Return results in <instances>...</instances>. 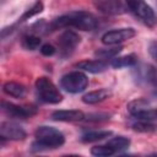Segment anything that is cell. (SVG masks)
I'll return each mask as SVG.
<instances>
[{"mask_svg":"<svg viewBox=\"0 0 157 157\" xmlns=\"http://www.w3.org/2000/svg\"><path fill=\"white\" fill-rule=\"evenodd\" d=\"M123 50V47L120 45H114V47H110V48H101V49H97L94 52V56L96 59H99V60H108V59H113L115 58L120 52Z\"/></svg>","mask_w":157,"mask_h":157,"instance_id":"cell-17","label":"cell"},{"mask_svg":"<svg viewBox=\"0 0 157 157\" xmlns=\"http://www.w3.org/2000/svg\"><path fill=\"white\" fill-rule=\"evenodd\" d=\"M136 120H146V121H153L157 120V107L150 105L142 110H140L139 113L132 115Z\"/></svg>","mask_w":157,"mask_h":157,"instance_id":"cell-20","label":"cell"},{"mask_svg":"<svg viewBox=\"0 0 157 157\" xmlns=\"http://www.w3.org/2000/svg\"><path fill=\"white\" fill-rule=\"evenodd\" d=\"M2 91L7 96H11L13 98H23L26 94V87L22 83L13 82V81H9V82L4 83Z\"/></svg>","mask_w":157,"mask_h":157,"instance_id":"cell-16","label":"cell"},{"mask_svg":"<svg viewBox=\"0 0 157 157\" xmlns=\"http://www.w3.org/2000/svg\"><path fill=\"white\" fill-rule=\"evenodd\" d=\"M27 136L26 131L16 123L2 121L0 124V139L2 140H23Z\"/></svg>","mask_w":157,"mask_h":157,"instance_id":"cell-11","label":"cell"},{"mask_svg":"<svg viewBox=\"0 0 157 157\" xmlns=\"http://www.w3.org/2000/svg\"><path fill=\"white\" fill-rule=\"evenodd\" d=\"M137 64V56L135 54H128L123 56H115L110 60V66L114 69H121V67H132Z\"/></svg>","mask_w":157,"mask_h":157,"instance_id":"cell-15","label":"cell"},{"mask_svg":"<svg viewBox=\"0 0 157 157\" xmlns=\"http://www.w3.org/2000/svg\"><path fill=\"white\" fill-rule=\"evenodd\" d=\"M40 45V38L34 33L26 34L22 39V47L27 50H34Z\"/></svg>","mask_w":157,"mask_h":157,"instance_id":"cell-21","label":"cell"},{"mask_svg":"<svg viewBox=\"0 0 157 157\" xmlns=\"http://www.w3.org/2000/svg\"><path fill=\"white\" fill-rule=\"evenodd\" d=\"M97 25L98 21L92 13L86 11H74L55 18L50 22L48 28H50V31H55L64 27H74L81 31H93Z\"/></svg>","mask_w":157,"mask_h":157,"instance_id":"cell-1","label":"cell"},{"mask_svg":"<svg viewBox=\"0 0 157 157\" xmlns=\"http://www.w3.org/2000/svg\"><path fill=\"white\" fill-rule=\"evenodd\" d=\"M76 67L87 71V72H92V74H99L103 72L108 69V63H105L104 60H83L76 64Z\"/></svg>","mask_w":157,"mask_h":157,"instance_id":"cell-13","label":"cell"},{"mask_svg":"<svg viewBox=\"0 0 157 157\" xmlns=\"http://www.w3.org/2000/svg\"><path fill=\"white\" fill-rule=\"evenodd\" d=\"M152 94H153V97L157 99V81L153 83V90H152Z\"/></svg>","mask_w":157,"mask_h":157,"instance_id":"cell-28","label":"cell"},{"mask_svg":"<svg viewBox=\"0 0 157 157\" xmlns=\"http://www.w3.org/2000/svg\"><path fill=\"white\" fill-rule=\"evenodd\" d=\"M109 119L108 114H91L87 117V120H94V121H99V120H107Z\"/></svg>","mask_w":157,"mask_h":157,"instance_id":"cell-27","label":"cell"},{"mask_svg":"<svg viewBox=\"0 0 157 157\" xmlns=\"http://www.w3.org/2000/svg\"><path fill=\"white\" fill-rule=\"evenodd\" d=\"M91 153L93 156H98V157H107V156L114 155L115 151L109 145H98V146H93L91 148Z\"/></svg>","mask_w":157,"mask_h":157,"instance_id":"cell-23","label":"cell"},{"mask_svg":"<svg viewBox=\"0 0 157 157\" xmlns=\"http://www.w3.org/2000/svg\"><path fill=\"white\" fill-rule=\"evenodd\" d=\"M131 128L139 132H152L157 129V126L152 124V121H146V120H137L131 125Z\"/></svg>","mask_w":157,"mask_h":157,"instance_id":"cell-22","label":"cell"},{"mask_svg":"<svg viewBox=\"0 0 157 157\" xmlns=\"http://www.w3.org/2000/svg\"><path fill=\"white\" fill-rule=\"evenodd\" d=\"M132 76L135 81L139 85H147V83H155L157 81V71L156 69L150 64H140L132 66Z\"/></svg>","mask_w":157,"mask_h":157,"instance_id":"cell-8","label":"cell"},{"mask_svg":"<svg viewBox=\"0 0 157 157\" xmlns=\"http://www.w3.org/2000/svg\"><path fill=\"white\" fill-rule=\"evenodd\" d=\"M55 121H80L85 119V113L78 109L56 110L50 117Z\"/></svg>","mask_w":157,"mask_h":157,"instance_id":"cell-12","label":"cell"},{"mask_svg":"<svg viewBox=\"0 0 157 157\" xmlns=\"http://www.w3.org/2000/svg\"><path fill=\"white\" fill-rule=\"evenodd\" d=\"M55 52H56L55 47L52 45V44H49V43L43 44V45L40 47V53H42L44 56H52V55L55 54Z\"/></svg>","mask_w":157,"mask_h":157,"instance_id":"cell-25","label":"cell"},{"mask_svg":"<svg viewBox=\"0 0 157 157\" xmlns=\"http://www.w3.org/2000/svg\"><path fill=\"white\" fill-rule=\"evenodd\" d=\"M107 145H109L117 153V152L126 150L130 146V139H128L125 136H115V137H112L107 142Z\"/></svg>","mask_w":157,"mask_h":157,"instance_id":"cell-19","label":"cell"},{"mask_svg":"<svg viewBox=\"0 0 157 157\" xmlns=\"http://www.w3.org/2000/svg\"><path fill=\"white\" fill-rule=\"evenodd\" d=\"M42 10H43V4L40 2V1H37L28 11H26L23 15H22V17L20 18V21H25V20H28V18H31V17H33L34 15H37V13H39V12H42Z\"/></svg>","mask_w":157,"mask_h":157,"instance_id":"cell-24","label":"cell"},{"mask_svg":"<svg viewBox=\"0 0 157 157\" xmlns=\"http://www.w3.org/2000/svg\"><path fill=\"white\" fill-rule=\"evenodd\" d=\"M148 52L151 54V56L157 61V40H152L148 45Z\"/></svg>","mask_w":157,"mask_h":157,"instance_id":"cell-26","label":"cell"},{"mask_svg":"<svg viewBox=\"0 0 157 157\" xmlns=\"http://www.w3.org/2000/svg\"><path fill=\"white\" fill-rule=\"evenodd\" d=\"M80 40L81 38L76 32L70 29H66L65 32H63L58 38V47L61 56L71 55L76 49V47L80 44Z\"/></svg>","mask_w":157,"mask_h":157,"instance_id":"cell-6","label":"cell"},{"mask_svg":"<svg viewBox=\"0 0 157 157\" xmlns=\"http://www.w3.org/2000/svg\"><path fill=\"white\" fill-rule=\"evenodd\" d=\"M124 2L126 7L146 26L155 27L157 25V15L145 0H124Z\"/></svg>","mask_w":157,"mask_h":157,"instance_id":"cell-4","label":"cell"},{"mask_svg":"<svg viewBox=\"0 0 157 157\" xmlns=\"http://www.w3.org/2000/svg\"><path fill=\"white\" fill-rule=\"evenodd\" d=\"M60 86L69 93H80L87 88L88 77L82 71H72L61 77Z\"/></svg>","mask_w":157,"mask_h":157,"instance_id":"cell-5","label":"cell"},{"mask_svg":"<svg viewBox=\"0 0 157 157\" xmlns=\"http://www.w3.org/2000/svg\"><path fill=\"white\" fill-rule=\"evenodd\" d=\"M113 132L109 131V130H99V131H88L86 134L82 135L81 137V141L82 142H96V141H101V140H104L109 136H112Z\"/></svg>","mask_w":157,"mask_h":157,"instance_id":"cell-18","label":"cell"},{"mask_svg":"<svg viewBox=\"0 0 157 157\" xmlns=\"http://www.w3.org/2000/svg\"><path fill=\"white\" fill-rule=\"evenodd\" d=\"M136 31L132 27H124V28H117L105 32L102 36V43L105 45H117L121 42H125L128 39H131L135 37Z\"/></svg>","mask_w":157,"mask_h":157,"instance_id":"cell-7","label":"cell"},{"mask_svg":"<svg viewBox=\"0 0 157 157\" xmlns=\"http://www.w3.org/2000/svg\"><path fill=\"white\" fill-rule=\"evenodd\" d=\"M110 96H112V91L110 90H108V88H99V90L91 91V92L86 93L82 97V102L86 103V104H96V103L105 101Z\"/></svg>","mask_w":157,"mask_h":157,"instance_id":"cell-14","label":"cell"},{"mask_svg":"<svg viewBox=\"0 0 157 157\" xmlns=\"http://www.w3.org/2000/svg\"><path fill=\"white\" fill-rule=\"evenodd\" d=\"M36 141L32 144L33 151H44L56 148L64 145L65 137L61 131L53 126H38L36 130Z\"/></svg>","mask_w":157,"mask_h":157,"instance_id":"cell-2","label":"cell"},{"mask_svg":"<svg viewBox=\"0 0 157 157\" xmlns=\"http://www.w3.org/2000/svg\"><path fill=\"white\" fill-rule=\"evenodd\" d=\"M1 110L10 118H15V119H27L33 114H36L37 112L34 107H21L5 101L1 102Z\"/></svg>","mask_w":157,"mask_h":157,"instance_id":"cell-9","label":"cell"},{"mask_svg":"<svg viewBox=\"0 0 157 157\" xmlns=\"http://www.w3.org/2000/svg\"><path fill=\"white\" fill-rule=\"evenodd\" d=\"M94 6L99 12L110 16L121 15L128 9L121 0H94Z\"/></svg>","mask_w":157,"mask_h":157,"instance_id":"cell-10","label":"cell"},{"mask_svg":"<svg viewBox=\"0 0 157 157\" xmlns=\"http://www.w3.org/2000/svg\"><path fill=\"white\" fill-rule=\"evenodd\" d=\"M36 92L38 98L44 102V103H50V104H58L63 101V96L56 88V86L53 83L52 80L48 77H38L36 83Z\"/></svg>","mask_w":157,"mask_h":157,"instance_id":"cell-3","label":"cell"}]
</instances>
